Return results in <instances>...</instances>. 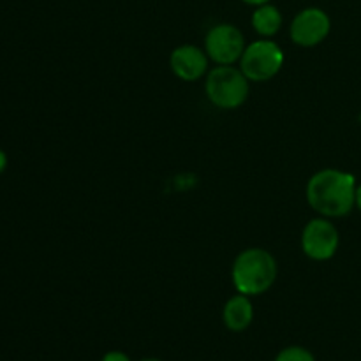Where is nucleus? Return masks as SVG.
Returning <instances> with one entry per match:
<instances>
[{"mask_svg":"<svg viewBox=\"0 0 361 361\" xmlns=\"http://www.w3.org/2000/svg\"><path fill=\"white\" fill-rule=\"evenodd\" d=\"M207 51L194 44H182L175 48L169 56L173 74L182 81H197L208 74Z\"/></svg>","mask_w":361,"mask_h":361,"instance_id":"8","label":"nucleus"},{"mask_svg":"<svg viewBox=\"0 0 361 361\" xmlns=\"http://www.w3.org/2000/svg\"><path fill=\"white\" fill-rule=\"evenodd\" d=\"M279 275L274 254L261 247L242 250L233 263L231 279L238 293L247 296H259L275 284Z\"/></svg>","mask_w":361,"mask_h":361,"instance_id":"2","label":"nucleus"},{"mask_svg":"<svg viewBox=\"0 0 361 361\" xmlns=\"http://www.w3.org/2000/svg\"><path fill=\"white\" fill-rule=\"evenodd\" d=\"M275 361H316L314 360L312 353L305 348H300V345H291V348L282 349L277 355Z\"/></svg>","mask_w":361,"mask_h":361,"instance_id":"11","label":"nucleus"},{"mask_svg":"<svg viewBox=\"0 0 361 361\" xmlns=\"http://www.w3.org/2000/svg\"><path fill=\"white\" fill-rule=\"evenodd\" d=\"M6 166H7V155L4 154V150H0V173L6 169Z\"/></svg>","mask_w":361,"mask_h":361,"instance_id":"13","label":"nucleus"},{"mask_svg":"<svg viewBox=\"0 0 361 361\" xmlns=\"http://www.w3.org/2000/svg\"><path fill=\"white\" fill-rule=\"evenodd\" d=\"M331 30L330 16L319 7H307L300 11L291 21L289 35L295 44L302 48H314L328 37Z\"/></svg>","mask_w":361,"mask_h":361,"instance_id":"7","label":"nucleus"},{"mask_svg":"<svg viewBox=\"0 0 361 361\" xmlns=\"http://www.w3.org/2000/svg\"><path fill=\"white\" fill-rule=\"evenodd\" d=\"M102 361H130V358L122 351H109L106 353Z\"/></svg>","mask_w":361,"mask_h":361,"instance_id":"12","label":"nucleus"},{"mask_svg":"<svg viewBox=\"0 0 361 361\" xmlns=\"http://www.w3.org/2000/svg\"><path fill=\"white\" fill-rule=\"evenodd\" d=\"M338 243L337 226L326 217L312 219L302 231V250L312 261L331 259L337 254Z\"/></svg>","mask_w":361,"mask_h":361,"instance_id":"6","label":"nucleus"},{"mask_svg":"<svg viewBox=\"0 0 361 361\" xmlns=\"http://www.w3.org/2000/svg\"><path fill=\"white\" fill-rule=\"evenodd\" d=\"M245 4H250V6H263V4H268L270 0H243Z\"/></svg>","mask_w":361,"mask_h":361,"instance_id":"14","label":"nucleus"},{"mask_svg":"<svg viewBox=\"0 0 361 361\" xmlns=\"http://www.w3.org/2000/svg\"><path fill=\"white\" fill-rule=\"evenodd\" d=\"M250 81L236 66H217L208 71L204 94L219 109H236L249 99Z\"/></svg>","mask_w":361,"mask_h":361,"instance_id":"3","label":"nucleus"},{"mask_svg":"<svg viewBox=\"0 0 361 361\" xmlns=\"http://www.w3.org/2000/svg\"><path fill=\"white\" fill-rule=\"evenodd\" d=\"M222 319L228 330L231 331H243L252 324L254 319V307L250 302V296L235 295L233 298L228 300L224 305V312H222Z\"/></svg>","mask_w":361,"mask_h":361,"instance_id":"9","label":"nucleus"},{"mask_svg":"<svg viewBox=\"0 0 361 361\" xmlns=\"http://www.w3.org/2000/svg\"><path fill=\"white\" fill-rule=\"evenodd\" d=\"M284 66V51L271 39H259L249 44L240 59V69L249 81L263 83L277 76Z\"/></svg>","mask_w":361,"mask_h":361,"instance_id":"4","label":"nucleus"},{"mask_svg":"<svg viewBox=\"0 0 361 361\" xmlns=\"http://www.w3.org/2000/svg\"><path fill=\"white\" fill-rule=\"evenodd\" d=\"M356 207L361 210V185L356 187Z\"/></svg>","mask_w":361,"mask_h":361,"instance_id":"15","label":"nucleus"},{"mask_svg":"<svg viewBox=\"0 0 361 361\" xmlns=\"http://www.w3.org/2000/svg\"><path fill=\"white\" fill-rule=\"evenodd\" d=\"M252 27L261 37L270 39L281 30L282 27V14L271 4H263L257 6V9L252 14Z\"/></svg>","mask_w":361,"mask_h":361,"instance_id":"10","label":"nucleus"},{"mask_svg":"<svg viewBox=\"0 0 361 361\" xmlns=\"http://www.w3.org/2000/svg\"><path fill=\"white\" fill-rule=\"evenodd\" d=\"M141 361H162V360H159V358H145V360H141Z\"/></svg>","mask_w":361,"mask_h":361,"instance_id":"16","label":"nucleus"},{"mask_svg":"<svg viewBox=\"0 0 361 361\" xmlns=\"http://www.w3.org/2000/svg\"><path fill=\"white\" fill-rule=\"evenodd\" d=\"M356 187L351 173L334 168L321 169L307 183V201L321 217H344L356 207Z\"/></svg>","mask_w":361,"mask_h":361,"instance_id":"1","label":"nucleus"},{"mask_svg":"<svg viewBox=\"0 0 361 361\" xmlns=\"http://www.w3.org/2000/svg\"><path fill=\"white\" fill-rule=\"evenodd\" d=\"M245 48L242 30L231 23L215 25L204 37V51L217 66H235L240 62Z\"/></svg>","mask_w":361,"mask_h":361,"instance_id":"5","label":"nucleus"}]
</instances>
